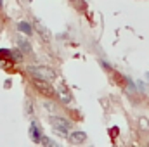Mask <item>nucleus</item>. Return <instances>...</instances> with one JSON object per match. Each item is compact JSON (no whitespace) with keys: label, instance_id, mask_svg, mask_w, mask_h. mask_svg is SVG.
I'll return each instance as SVG.
<instances>
[{"label":"nucleus","instance_id":"9d476101","mask_svg":"<svg viewBox=\"0 0 149 147\" xmlns=\"http://www.w3.org/2000/svg\"><path fill=\"white\" fill-rule=\"evenodd\" d=\"M139 128H141L144 133H149V119L146 116H141V118H139Z\"/></svg>","mask_w":149,"mask_h":147},{"label":"nucleus","instance_id":"7ed1b4c3","mask_svg":"<svg viewBox=\"0 0 149 147\" xmlns=\"http://www.w3.org/2000/svg\"><path fill=\"white\" fill-rule=\"evenodd\" d=\"M56 94H57V97L61 99V102H63V104H70V102L73 101V95H71V92L68 90V87H66L64 83H61V85L57 87Z\"/></svg>","mask_w":149,"mask_h":147},{"label":"nucleus","instance_id":"4468645a","mask_svg":"<svg viewBox=\"0 0 149 147\" xmlns=\"http://www.w3.org/2000/svg\"><path fill=\"white\" fill-rule=\"evenodd\" d=\"M111 135L114 137V135H118V128H111Z\"/></svg>","mask_w":149,"mask_h":147},{"label":"nucleus","instance_id":"9b49d317","mask_svg":"<svg viewBox=\"0 0 149 147\" xmlns=\"http://www.w3.org/2000/svg\"><path fill=\"white\" fill-rule=\"evenodd\" d=\"M35 26H37V30L38 31H40V35H42V38H45V40H49V31H47V30H45V28H43V26H42V24H40V23H35Z\"/></svg>","mask_w":149,"mask_h":147},{"label":"nucleus","instance_id":"2eb2a0df","mask_svg":"<svg viewBox=\"0 0 149 147\" xmlns=\"http://www.w3.org/2000/svg\"><path fill=\"white\" fill-rule=\"evenodd\" d=\"M148 78H149V73H148Z\"/></svg>","mask_w":149,"mask_h":147},{"label":"nucleus","instance_id":"ddd939ff","mask_svg":"<svg viewBox=\"0 0 149 147\" xmlns=\"http://www.w3.org/2000/svg\"><path fill=\"white\" fill-rule=\"evenodd\" d=\"M42 144H43V146H52V147L57 146L54 140H50V139H47V137H42Z\"/></svg>","mask_w":149,"mask_h":147},{"label":"nucleus","instance_id":"f257e3e1","mask_svg":"<svg viewBox=\"0 0 149 147\" xmlns=\"http://www.w3.org/2000/svg\"><path fill=\"white\" fill-rule=\"evenodd\" d=\"M28 71L31 74H35L37 78L47 80V81H52V80H56V76H57L56 71H54L52 68H49V66H30Z\"/></svg>","mask_w":149,"mask_h":147},{"label":"nucleus","instance_id":"39448f33","mask_svg":"<svg viewBox=\"0 0 149 147\" xmlns=\"http://www.w3.org/2000/svg\"><path fill=\"white\" fill-rule=\"evenodd\" d=\"M30 139L33 142H42V132H40V128H38V125L35 121L30 125Z\"/></svg>","mask_w":149,"mask_h":147},{"label":"nucleus","instance_id":"20e7f679","mask_svg":"<svg viewBox=\"0 0 149 147\" xmlns=\"http://www.w3.org/2000/svg\"><path fill=\"white\" fill-rule=\"evenodd\" d=\"M68 140L71 142V144H83L85 140H87V133L85 132H70V135H68Z\"/></svg>","mask_w":149,"mask_h":147},{"label":"nucleus","instance_id":"1a4fd4ad","mask_svg":"<svg viewBox=\"0 0 149 147\" xmlns=\"http://www.w3.org/2000/svg\"><path fill=\"white\" fill-rule=\"evenodd\" d=\"M17 45H19V49L23 50V52H31V45H30V42L28 40H24V38H17Z\"/></svg>","mask_w":149,"mask_h":147},{"label":"nucleus","instance_id":"6e6552de","mask_svg":"<svg viewBox=\"0 0 149 147\" xmlns=\"http://www.w3.org/2000/svg\"><path fill=\"white\" fill-rule=\"evenodd\" d=\"M17 30H19V31H23L24 35H31V33H33V28H31V24H30V23H26V21H21V23H17Z\"/></svg>","mask_w":149,"mask_h":147},{"label":"nucleus","instance_id":"423d86ee","mask_svg":"<svg viewBox=\"0 0 149 147\" xmlns=\"http://www.w3.org/2000/svg\"><path fill=\"white\" fill-rule=\"evenodd\" d=\"M49 121H50L52 126H66V128H71V123L68 119H64V118H59V116H52Z\"/></svg>","mask_w":149,"mask_h":147},{"label":"nucleus","instance_id":"0eeeda50","mask_svg":"<svg viewBox=\"0 0 149 147\" xmlns=\"http://www.w3.org/2000/svg\"><path fill=\"white\" fill-rule=\"evenodd\" d=\"M52 132L61 139H68V135H70V128H66V126H52Z\"/></svg>","mask_w":149,"mask_h":147},{"label":"nucleus","instance_id":"f8f14e48","mask_svg":"<svg viewBox=\"0 0 149 147\" xmlns=\"http://www.w3.org/2000/svg\"><path fill=\"white\" fill-rule=\"evenodd\" d=\"M43 109L49 112H56V104L54 102H43Z\"/></svg>","mask_w":149,"mask_h":147},{"label":"nucleus","instance_id":"f03ea898","mask_svg":"<svg viewBox=\"0 0 149 147\" xmlns=\"http://www.w3.org/2000/svg\"><path fill=\"white\" fill-rule=\"evenodd\" d=\"M31 83H33V87L38 90V94H42V95L52 97V95L56 94L54 87H52V85H50V81H47V80H42V78H33V80H31Z\"/></svg>","mask_w":149,"mask_h":147}]
</instances>
